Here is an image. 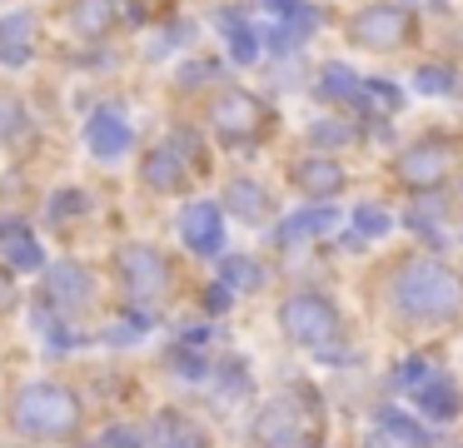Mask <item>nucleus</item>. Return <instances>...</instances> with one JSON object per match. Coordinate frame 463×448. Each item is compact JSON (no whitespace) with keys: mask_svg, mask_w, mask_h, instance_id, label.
Instances as JSON below:
<instances>
[{"mask_svg":"<svg viewBox=\"0 0 463 448\" xmlns=\"http://www.w3.org/2000/svg\"><path fill=\"white\" fill-rule=\"evenodd\" d=\"M184 244L200 249V254H220L224 249V224H220V209L200 205L184 214Z\"/></svg>","mask_w":463,"mask_h":448,"instance_id":"12","label":"nucleus"},{"mask_svg":"<svg viewBox=\"0 0 463 448\" xmlns=\"http://www.w3.org/2000/svg\"><path fill=\"white\" fill-rule=\"evenodd\" d=\"M71 25L80 30L85 40H100V35H110V25H115V0H75V15H71Z\"/></svg>","mask_w":463,"mask_h":448,"instance_id":"16","label":"nucleus"},{"mask_svg":"<svg viewBox=\"0 0 463 448\" xmlns=\"http://www.w3.org/2000/svg\"><path fill=\"white\" fill-rule=\"evenodd\" d=\"M314 139H324V145H344V139H349V125H339V119H324V125H314Z\"/></svg>","mask_w":463,"mask_h":448,"instance_id":"23","label":"nucleus"},{"mask_svg":"<svg viewBox=\"0 0 463 448\" xmlns=\"http://www.w3.org/2000/svg\"><path fill=\"white\" fill-rule=\"evenodd\" d=\"M120 279H125V294L140 309H150L165 299V264H160V254H150V249H140V244L120 254Z\"/></svg>","mask_w":463,"mask_h":448,"instance_id":"8","label":"nucleus"},{"mask_svg":"<svg viewBox=\"0 0 463 448\" xmlns=\"http://www.w3.org/2000/svg\"><path fill=\"white\" fill-rule=\"evenodd\" d=\"M100 448H140V438H135L130 428H110V434L100 438Z\"/></svg>","mask_w":463,"mask_h":448,"instance_id":"24","label":"nucleus"},{"mask_svg":"<svg viewBox=\"0 0 463 448\" xmlns=\"http://www.w3.org/2000/svg\"><path fill=\"white\" fill-rule=\"evenodd\" d=\"M190 175H194V159H184L180 145L155 149V155L145 159V185H150V189H165V195H180V189L190 185Z\"/></svg>","mask_w":463,"mask_h":448,"instance_id":"9","label":"nucleus"},{"mask_svg":"<svg viewBox=\"0 0 463 448\" xmlns=\"http://www.w3.org/2000/svg\"><path fill=\"white\" fill-rule=\"evenodd\" d=\"M150 438H155V448H210V434H204L194 418L175 414V408H165V414L155 418Z\"/></svg>","mask_w":463,"mask_h":448,"instance_id":"11","label":"nucleus"},{"mask_svg":"<svg viewBox=\"0 0 463 448\" xmlns=\"http://www.w3.org/2000/svg\"><path fill=\"white\" fill-rule=\"evenodd\" d=\"M453 165H458V145H453L449 135H429L393 159V175L409 189H429V185H443V179L453 175Z\"/></svg>","mask_w":463,"mask_h":448,"instance_id":"5","label":"nucleus"},{"mask_svg":"<svg viewBox=\"0 0 463 448\" xmlns=\"http://www.w3.org/2000/svg\"><path fill=\"white\" fill-rule=\"evenodd\" d=\"M329 224H334V214H329V209H304V214H294V219H284V224H279V239H284V244H294V239L324 234Z\"/></svg>","mask_w":463,"mask_h":448,"instance_id":"20","label":"nucleus"},{"mask_svg":"<svg viewBox=\"0 0 463 448\" xmlns=\"http://www.w3.org/2000/svg\"><path fill=\"white\" fill-rule=\"evenodd\" d=\"M11 414H15V428H21L25 438H65L80 424V404H75V394L61 384H25L21 394H15Z\"/></svg>","mask_w":463,"mask_h":448,"instance_id":"3","label":"nucleus"},{"mask_svg":"<svg viewBox=\"0 0 463 448\" xmlns=\"http://www.w3.org/2000/svg\"><path fill=\"white\" fill-rule=\"evenodd\" d=\"M413 398L423 404L429 418H453L458 414V388H453V378H443V374H429L419 388H413Z\"/></svg>","mask_w":463,"mask_h":448,"instance_id":"14","label":"nucleus"},{"mask_svg":"<svg viewBox=\"0 0 463 448\" xmlns=\"http://www.w3.org/2000/svg\"><path fill=\"white\" fill-rule=\"evenodd\" d=\"M359 229H364V234H383V229H389V219H383L379 209H364V214H359Z\"/></svg>","mask_w":463,"mask_h":448,"instance_id":"25","label":"nucleus"},{"mask_svg":"<svg viewBox=\"0 0 463 448\" xmlns=\"http://www.w3.org/2000/svg\"><path fill=\"white\" fill-rule=\"evenodd\" d=\"M0 129H21V110L11 100H0Z\"/></svg>","mask_w":463,"mask_h":448,"instance_id":"27","label":"nucleus"},{"mask_svg":"<svg viewBox=\"0 0 463 448\" xmlns=\"http://www.w3.org/2000/svg\"><path fill=\"white\" fill-rule=\"evenodd\" d=\"M51 294H55L61 309H85L90 304V279H85L75 264H55L51 269Z\"/></svg>","mask_w":463,"mask_h":448,"instance_id":"15","label":"nucleus"},{"mask_svg":"<svg viewBox=\"0 0 463 448\" xmlns=\"http://www.w3.org/2000/svg\"><path fill=\"white\" fill-rule=\"evenodd\" d=\"M324 434V408L314 398V388L289 384L284 394H274L254 418V443L260 448H314Z\"/></svg>","mask_w":463,"mask_h":448,"instance_id":"2","label":"nucleus"},{"mask_svg":"<svg viewBox=\"0 0 463 448\" xmlns=\"http://www.w3.org/2000/svg\"><path fill=\"white\" fill-rule=\"evenodd\" d=\"M224 199H230V209L244 219V224H260V219H269V195H264L254 179H234Z\"/></svg>","mask_w":463,"mask_h":448,"instance_id":"17","label":"nucleus"},{"mask_svg":"<svg viewBox=\"0 0 463 448\" xmlns=\"http://www.w3.org/2000/svg\"><path fill=\"white\" fill-rule=\"evenodd\" d=\"M409 30H413V15L403 5H369L349 25V40L369 50H393L399 40H409Z\"/></svg>","mask_w":463,"mask_h":448,"instance_id":"7","label":"nucleus"},{"mask_svg":"<svg viewBox=\"0 0 463 448\" xmlns=\"http://www.w3.org/2000/svg\"><path fill=\"white\" fill-rule=\"evenodd\" d=\"M383 428H389V434L399 438V443H409V448H429V438H423L419 428L409 424V418H399V414H383Z\"/></svg>","mask_w":463,"mask_h":448,"instance_id":"22","label":"nucleus"},{"mask_svg":"<svg viewBox=\"0 0 463 448\" xmlns=\"http://www.w3.org/2000/svg\"><path fill=\"white\" fill-rule=\"evenodd\" d=\"M224 274H230V284H254V279H260V274H254V264H244V259H240V264H230Z\"/></svg>","mask_w":463,"mask_h":448,"instance_id":"26","label":"nucleus"},{"mask_svg":"<svg viewBox=\"0 0 463 448\" xmlns=\"http://www.w3.org/2000/svg\"><path fill=\"white\" fill-rule=\"evenodd\" d=\"M85 139H90V149L100 159H115L125 145H130V125H125L120 110H95L90 125H85Z\"/></svg>","mask_w":463,"mask_h":448,"instance_id":"10","label":"nucleus"},{"mask_svg":"<svg viewBox=\"0 0 463 448\" xmlns=\"http://www.w3.org/2000/svg\"><path fill=\"white\" fill-rule=\"evenodd\" d=\"M279 324H284V334H289L294 344H309V348L334 354V358L344 354V324H339V314H334L329 299H319V294H289L279 304Z\"/></svg>","mask_w":463,"mask_h":448,"instance_id":"4","label":"nucleus"},{"mask_svg":"<svg viewBox=\"0 0 463 448\" xmlns=\"http://www.w3.org/2000/svg\"><path fill=\"white\" fill-rule=\"evenodd\" d=\"M210 125L220 139L240 145V139H260L269 129V110L250 95V90H224V95L210 100Z\"/></svg>","mask_w":463,"mask_h":448,"instance_id":"6","label":"nucleus"},{"mask_svg":"<svg viewBox=\"0 0 463 448\" xmlns=\"http://www.w3.org/2000/svg\"><path fill=\"white\" fill-rule=\"evenodd\" d=\"M220 25H224V35H230L234 60H254V30L244 25V20H234V15H220Z\"/></svg>","mask_w":463,"mask_h":448,"instance_id":"21","label":"nucleus"},{"mask_svg":"<svg viewBox=\"0 0 463 448\" xmlns=\"http://www.w3.org/2000/svg\"><path fill=\"white\" fill-rule=\"evenodd\" d=\"M0 55L11 60V65H21V60L31 55V15H25V10L0 20Z\"/></svg>","mask_w":463,"mask_h":448,"instance_id":"19","label":"nucleus"},{"mask_svg":"<svg viewBox=\"0 0 463 448\" xmlns=\"http://www.w3.org/2000/svg\"><path fill=\"white\" fill-rule=\"evenodd\" d=\"M294 185L304 189V195H339L344 189V169L334 165V159H304L299 169H294Z\"/></svg>","mask_w":463,"mask_h":448,"instance_id":"13","label":"nucleus"},{"mask_svg":"<svg viewBox=\"0 0 463 448\" xmlns=\"http://www.w3.org/2000/svg\"><path fill=\"white\" fill-rule=\"evenodd\" d=\"M393 299L403 314L423 324H458L463 319V274H453L439 259H409L393 279Z\"/></svg>","mask_w":463,"mask_h":448,"instance_id":"1","label":"nucleus"},{"mask_svg":"<svg viewBox=\"0 0 463 448\" xmlns=\"http://www.w3.org/2000/svg\"><path fill=\"white\" fill-rule=\"evenodd\" d=\"M0 304H11V289H5V279H0Z\"/></svg>","mask_w":463,"mask_h":448,"instance_id":"28","label":"nucleus"},{"mask_svg":"<svg viewBox=\"0 0 463 448\" xmlns=\"http://www.w3.org/2000/svg\"><path fill=\"white\" fill-rule=\"evenodd\" d=\"M0 254L11 259L15 269H35V264H41L35 239L25 234V224H15V219H5V224H0Z\"/></svg>","mask_w":463,"mask_h":448,"instance_id":"18","label":"nucleus"}]
</instances>
